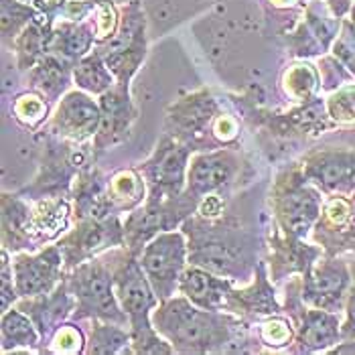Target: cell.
Masks as SVG:
<instances>
[{
  "mask_svg": "<svg viewBox=\"0 0 355 355\" xmlns=\"http://www.w3.org/2000/svg\"><path fill=\"white\" fill-rule=\"evenodd\" d=\"M240 168V159L234 150L230 148H219L211 153H201L195 155L189 163L187 171V189L191 197H195L199 203L223 189L234 181Z\"/></svg>",
  "mask_w": 355,
  "mask_h": 355,
  "instance_id": "15",
  "label": "cell"
},
{
  "mask_svg": "<svg viewBox=\"0 0 355 355\" xmlns=\"http://www.w3.org/2000/svg\"><path fill=\"white\" fill-rule=\"evenodd\" d=\"M352 274H354V282L345 301V321L341 323L343 341H355V262H352Z\"/></svg>",
  "mask_w": 355,
  "mask_h": 355,
  "instance_id": "36",
  "label": "cell"
},
{
  "mask_svg": "<svg viewBox=\"0 0 355 355\" xmlns=\"http://www.w3.org/2000/svg\"><path fill=\"white\" fill-rule=\"evenodd\" d=\"M94 45H96V28H94L92 19L89 21L63 19L53 25L47 51L61 55L76 65L85 55L92 53Z\"/></svg>",
  "mask_w": 355,
  "mask_h": 355,
  "instance_id": "20",
  "label": "cell"
},
{
  "mask_svg": "<svg viewBox=\"0 0 355 355\" xmlns=\"http://www.w3.org/2000/svg\"><path fill=\"white\" fill-rule=\"evenodd\" d=\"M0 295H2V301H0L2 313H6L12 306V302L19 299V293H17V286H15L12 262H8V252L6 250H2V286H0Z\"/></svg>",
  "mask_w": 355,
  "mask_h": 355,
  "instance_id": "35",
  "label": "cell"
},
{
  "mask_svg": "<svg viewBox=\"0 0 355 355\" xmlns=\"http://www.w3.org/2000/svg\"><path fill=\"white\" fill-rule=\"evenodd\" d=\"M132 347V335L130 329L126 331L124 325L108 323V321H94L89 337L85 341V352L83 354L108 355L128 352L126 347Z\"/></svg>",
  "mask_w": 355,
  "mask_h": 355,
  "instance_id": "27",
  "label": "cell"
},
{
  "mask_svg": "<svg viewBox=\"0 0 355 355\" xmlns=\"http://www.w3.org/2000/svg\"><path fill=\"white\" fill-rule=\"evenodd\" d=\"M102 120L100 102L92 100V94L76 89L61 98L51 116V132L69 142H85L96 137Z\"/></svg>",
  "mask_w": 355,
  "mask_h": 355,
  "instance_id": "13",
  "label": "cell"
},
{
  "mask_svg": "<svg viewBox=\"0 0 355 355\" xmlns=\"http://www.w3.org/2000/svg\"><path fill=\"white\" fill-rule=\"evenodd\" d=\"M108 193L114 214L132 211L142 205L146 183L140 171H120L108 181Z\"/></svg>",
  "mask_w": 355,
  "mask_h": 355,
  "instance_id": "26",
  "label": "cell"
},
{
  "mask_svg": "<svg viewBox=\"0 0 355 355\" xmlns=\"http://www.w3.org/2000/svg\"><path fill=\"white\" fill-rule=\"evenodd\" d=\"M232 291L234 288L230 278H223L195 264L185 268L179 282V293L183 297H187L193 304L209 311H225Z\"/></svg>",
  "mask_w": 355,
  "mask_h": 355,
  "instance_id": "17",
  "label": "cell"
},
{
  "mask_svg": "<svg viewBox=\"0 0 355 355\" xmlns=\"http://www.w3.org/2000/svg\"><path fill=\"white\" fill-rule=\"evenodd\" d=\"M329 118L337 124H349L355 122V85L341 87L335 94H331L327 100Z\"/></svg>",
  "mask_w": 355,
  "mask_h": 355,
  "instance_id": "32",
  "label": "cell"
},
{
  "mask_svg": "<svg viewBox=\"0 0 355 355\" xmlns=\"http://www.w3.org/2000/svg\"><path fill=\"white\" fill-rule=\"evenodd\" d=\"M333 53L352 71V76L355 78V27L352 23L343 25L339 39L333 45Z\"/></svg>",
  "mask_w": 355,
  "mask_h": 355,
  "instance_id": "34",
  "label": "cell"
},
{
  "mask_svg": "<svg viewBox=\"0 0 355 355\" xmlns=\"http://www.w3.org/2000/svg\"><path fill=\"white\" fill-rule=\"evenodd\" d=\"M216 118H218V102L207 89H201L177 100L166 110L164 135L177 138L179 142L191 146L195 150V144L214 126Z\"/></svg>",
  "mask_w": 355,
  "mask_h": 355,
  "instance_id": "11",
  "label": "cell"
},
{
  "mask_svg": "<svg viewBox=\"0 0 355 355\" xmlns=\"http://www.w3.org/2000/svg\"><path fill=\"white\" fill-rule=\"evenodd\" d=\"M183 232L189 242V260L230 280L248 278L252 272V240L238 227L218 218H187Z\"/></svg>",
  "mask_w": 355,
  "mask_h": 355,
  "instance_id": "2",
  "label": "cell"
},
{
  "mask_svg": "<svg viewBox=\"0 0 355 355\" xmlns=\"http://www.w3.org/2000/svg\"><path fill=\"white\" fill-rule=\"evenodd\" d=\"M67 286L76 299V319L108 321L130 327V319L124 313L114 288V266L106 258H89L76 266L67 276Z\"/></svg>",
  "mask_w": 355,
  "mask_h": 355,
  "instance_id": "4",
  "label": "cell"
},
{
  "mask_svg": "<svg viewBox=\"0 0 355 355\" xmlns=\"http://www.w3.org/2000/svg\"><path fill=\"white\" fill-rule=\"evenodd\" d=\"M211 135L218 138L219 142H232L234 138L238 137V124L230 118V116H219L214 120L211 126Z\"/></svg>",
  "mask_w": 355,
  "mask_h": 355,
  "instance_id": "37",
  "label": "cell"
},
{
  "mask_svg": "<svg viewBox=\"0 0 355 355\" xmlns=\"http://www.w3.org/2000/svg\"><path fill=\"white\" fill-rule=\"evenodd\" d=\"M274 8H293L297 4V0H270Z\"/></svg>",
  "mask_w": 355,
  "mask_h": 355,
  "instance_id": "39",
  "label": "cell"
},
{
  "mask_svg": "<svg viewBox=\"0 0 355 355\" xmlns=\"http://www.w3.org/2000/svg\"><path fill=\"white\" fill-rule=\"evenodd\" d=\"M295 323H291L288 319H282L278 315L268 317L262 325H260V341L262 345L266 347H272V349H280V347H286L295 341Z\"/></svg>",
  "mask_w": 355,
  "mask_h": 355,
  "instance_id": "31",
  "label": "cell"
},
{
  "mask_svg": "<svg viewBox=\"0 0 355 355\" xmlns=\"http://www.w3.org/2000/svg\"><path fill=\"white\" fill-rule=\"evenodd\" d=\"M280 309L282 306L276 301L274 288L266 280L262 264L256 268L252 286H248L244 291H232L227 306H225L227 313H234L238 317H256V319L280 315Z\"/></svg>",
  "mask_w": 355,
  "mask_h": 355,
  "instance_id": "18",
  "label": "cell"
},
{
  "mask_svg": "<svg viewBox=\"0 0 355 355\" xmlns=\"http://www.w3.org/2000/svg\"><path fill=\"white\" fill-rule=\"evenodd\" d=\"M51 31H53V21L49 17H45L43 12L31 25L23 28V33L17 37V41L12 45L17 51L19 69L27 71L41 61V57L49 49Z\"/></svg>",
  "mask_w": 355,
  "mask_h": 355,
  "instance_id": "23",
  "label": "cell"
},
{
  "mask_svg": "<svg viewBox=\"0 0 355 355\" xmlns=\"http://www.w3.org/2000/svg\"><path fill=\"white\" fill-rule=\"evenodd\" d=\"M73 63L65 57L47 51L41 57V61L31 69L28 78L33 89H37L41 96L47 98V102H53L61 96V92L67 87L69 80L73 78Z\"/></svg>",
  "mask_w": 355,
  "mask_h": 355,
  "instance_id": "21",
  "label": "cell"
},
{
  "mask_svg": "<svg viewBox=\"0 0 355 355\" xmlns=\"http://www.w3.org/2000/svg\"><path fill=\"white\" fill-rule=\"evenodd\" d=\"M69 223V203L61 195L41 197L33 207L28 216V236L33 246L51 242L57 236H61L67 230Z\"/></svg>",
  "mask_w": 355,
  "mask_h": 355,
  "instance_id": "19",
  "label": "cell"
},
{
  "mask_svg": "<svg viewBox=\"0 0 355 355\" xmlns=\"http://www.w3.org/2000/svg\"><path fill=\"white\" fill-rule=\"evenodd\" d=\"M153 325L177 354H218L246 343V325L240 317L201 309L183 295L159 302L153 311Z\"/></svg>",
  "mask_w": 355,
  "mask_h": 355,
  "instance_id": "1",
  "label": "cell"
},
{
  "mask_svg": "<svg viewBox=\"0 0 355 355\" xmlns=\"http://www.w3.org/2000/svg\"><path fill=\"white\" fill-rule=\"evenodd\" d=\"M73 82L78 87L92 94V96H102L108 89L116 85V76L112 73L106 59L98 51L87 53L83 59H80L73 67Z\"/></svg>",
  "mask_w": 355,
  "mask_h": 355,
  "instance_id": "24",
  "label": "cell"
},
{
  "mask_svg": "<svg viewBox=\"0 0 355 355\" xmlns=\"http://www.w3.org/2000/svg\"><path fill=\"white\" fill-rule=\"evenodd\" d=\"M191 146L164 135L148 161L138 166L144 177L148 201H164L187 189V171L191 163Z\"/></svg>",
  "mask_w": 355,
  "mask_h": 355,
  "instance_id": "7",
  "label": "cell"
},
{
  "mask_svg": "<svg viewBox=\"0 0 355 355\" xmlns=\"http://www.w3.org/2000/svg\"><path fill=\"white\" fill-rule=\"evenodd\" d=\"M325 4H327V8L331 10V15L333 17H337V19H341V17H345L347 15V10L352 8V4H354V0H323Z\"/></svg>",
  "mask_w": 355,
  "mask_h": 355,
  "instance_id": "38",
  "label": "cell"
},
{
  "mask_svg": "<svg viewBox=\"0 0 355 355\" xmlns=\"http://www.w3.org/2000/svg\"><path fill=\"white\" fill-rule=\"evenodd\" d=\"M41 10L23 0H2V41L4 45H15L23 28L31 25Z\"/></svg>",
  "mask_w": 355,
  "mask_h": 355,
  "instance_id": "28",
  "label": "cell"
},
{
  "mask_svg": "<svg viewBox=\"0 0 355 355\" xmlns=\"http://www.w3.org/2000/svg\"><path fill=\"white\" fill-rule=\"evenodd\" d=\"M65 258V268L73 270L82 262L100 256L112 248H124V223L116 218L104 219H78L76 227L65 234L59 242Z\"/></svg>",
  "mask_w": 355,
  "mask_h": 355,
  "instance_id": "9",
  "label": "cell"
},
{
  "mask_svg": "<svg viewBox=\"0 0 355 355\" xmlns=\"http://www.w3.org/2000/svg\"><path fill=\"white\" fill-rule=\"evenodd\" d=\"M302 297L297 302H286V309H291L293 321H295V341L293 349L295 354H315V352H327L341 339V323L337 313H329L315 306H302Z\"/></svg>",
  "mask_w": 355,
  "mask_h": 355,
  "instance_id": "12",
  "label": "cell"
},
{
  "mask_svg": "<svg viewBox=\"0 0 355 355\" xmlns=\"http://www.w3.org/2000/svg\"><path fill=\"white\" fill-rule=\"evenodd\" d=\"M65 258L59 244L45 248L37 254L21 252L12 260L15 286L21 299H35L49 295L61 282Z\"/></svg>",
  "mask_w": 355,
  "mask_h": 355,
  "instance_id": "10",
  "label": "cell"
},
{
  "mask_svg": "<svg viewBox=\"0 0 355 355\" xmlns=\"http://www.w3.org/2000/svg\"><path fill=\"white\" fill-rule=\"evenodd\" d=\"M23 2H35V0H23Z\"/></svg>",
  "mask_w": 355,
  "mask_h": 355,
  "instance_id": "40",
  "label": "cell"
},
{
  "mask_svg": "<svg viewBox=\"0 0 355 355\" xmlns=\"http://www.w3.org/2000/svg\"><path fill=\"white\" fill-rule=\"evenodd\" d=\"M138 260L159 301L175 297L189 260V242L185 232H161L142 248Z\"/></svg>",
  "mask_w": 355,
  "mask_h": 355,
  "instance_id": "6",
  "label": "cell"
},
{
  "mask_svg": "<svg viewBox=\"0 0 355 355\" xmlns=\"http://www.w3.org/2000/svg\"><path fill=\"white\" fill-rule=\"evenodd\" d=\"M317 73L311 65L301 63V65H293L286 76H284V85H286V92L299 100V102H309L313 100V94L317 89Z\"/></svg>",
  "mask_w": 355,
  "mask_h": 355,
  "instance_id": "30",
  "label": "cell"
},
{
  "mask_svg": "<svg viewBox=\"0 0 355 355\" xmlns=\"http://www.w3.org/2000/svg\"><path fill=\"white\" fill-rule=\"evenodd\" d=\"M28 216L31 207L19 195H2V246L6 252L35 248L27 230Z\"/></svg>",
  "mask_w": 355,
  "mask_h": 355,
  "instance_id": "22",
  "label": "cell"
},
{
  "mask_svg": "<svg viewBox=\"0 0 355 355\" xmlns=\"http://www.w3.org/2000/svg\"><path fill=\"white\" fill-rule=\"evenodd\" d=\"M100 108H102V120L94 137L96 153H102L110 146L122 142L128 137L132 122L137 120V108L130 102L126 83H116L112 89L102 94Z\"/></svg>",
  "mask_w": 355,
  "mask_h": 355,
  "instance_id": "16",
  "label": "cell"
},
{
  "mask_svg": "<svg viewBox=\"0 0 355 355\" xmlns=\"http://www.w3.org/2000/svg\"><path fill=\"white\" fill-rule=\"evenodd\" d=\"M304 177L327 195L355 191V150H319L302 161Z\"/></svg>",
  "mask_w": 355,
  "mask_h": 355,
  "instance_id": "14",
  "label": "cell"
},
{
  "mask_svg": "<svg viewBox=\"0 0 355 355\" xmlns=\"http://www.w3.org/2000/svg\"><path fill=\"white\" fill-rule=\"evenodd\" d=\"M51 352L53 354H83L85 341L82 331L73 325H59L51 339Z\"/></svg>",
  "mask_w": 355,
  "mask_h": 355,
  "instance_id": "33",
  "label": "cell"
},
{
  "mask_svg": "<svg viewBox=\"0 0 355 355\" xmlns=\"http://www.w3.org/2000/svg\"><path fill=\"white\" fill-rule=\"evenodd\" d=\"M272 203L282 234L293 240H304L323 211L321 189L304 177L302 168L288 171L278 179Z\"/></svg>",
  "mask_w": 355,
  "mask_h": 355,
  "instance_id": "5",
  "label": "cell"
},
{
  "mask_svg": "<svg viewBox=\"0 0 355 355\" xmlns=\"http://www.w3.org/2000/svg\"><path fill=\"white\" fill-rule=\"evenodd\" d=\"M352 282V266L345 260L327 254V258H319L302 274V301L315 309L339 313L345 309Z\"/></svg>",
  "mask_w": 355,
  "mask_h": 355,
  "instance_id": "8",
  "label": "cell"
},
{
  "mask_svg": "<svg viewBox=\"0 0 355 355\" xmlns=\"http://www.w3.org/2000/svg\"><path fill=\"white\" fill-rule=\"evenodd\" d=\"M114 288L124 313L130 319L132 354H175L173 345L153 325V311L159 297L140 266L137 254L126 248V254L114 264Z\"/></svg>",
  "mask_w": 355,
  "mask_h": 355,
  "instance_id": "3",
  "label": "cell"
},
{
  "mask_svg": "<svg viewBox=\"0 0 355 355\" xmlns=\"http://www.w3.org/2000/svg\"><path fill=\"white\" fill-rule=\"evenodd\" d=\"M41 339V333L35 321L21 309H8L2 313V352H17L19 347H35Z\"/></svg>",
  "mask_w": 355,
  "mask_h": 355,
  "instance_id": "25",
  "label": "cell"
},
{
  "mask_svg": "<svg viewBox=\"0 0 355 355\" xmlns=\"http://www.w3.org/2000/svg\"><path fill=\"white\" fill-rule=\"evenodd\" d=\"M47 98L37 94H23L15 100L12 104V116L27 128L39 126L47 114H49V102H45Z\"/></svg>",
  "mask_w": 355,
  "mask_h": 355,
  "instance_id": "29",
  "label": "cell"
}]
</instances>
